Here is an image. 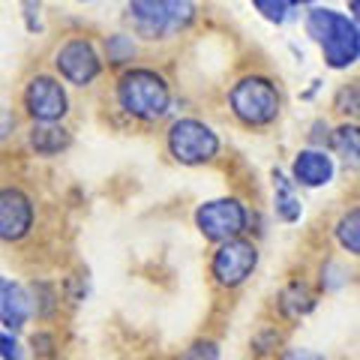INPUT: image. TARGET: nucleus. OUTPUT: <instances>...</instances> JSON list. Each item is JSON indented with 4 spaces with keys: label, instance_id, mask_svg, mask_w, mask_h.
Segmentation results:
<instances>
[{
    "label": "nucleus",
    "instance_id": "1",
    "mask_svg": "<svg viewBox=\"0 0 360 360\" xmlns=\"http://www.w3.org/2000/svg\"><path fill=\"white\" fill-rule=\"evenodd\" d=\"M307 33L321 45L330 70H345L360 54V33L354 18L333 9H312L307 15Z\"/></svg>",
    "mask_w": 360,
    "mask_h": 360
},
{
    "label": "nucleus",
    "instance_id": "2",
    "mask_svg": "<svg viewBox=\"0 0 360 360\" xmlns=\"http://www.w3.org/2000/svg\"><path fill=\"white\" fill-rule=\"evenodd\" d=\"M117 99L132 117L156 120L172 105V90L153 70H129L117 82Z\"/></svg>",
    "mask_w": 360,
    "mask_h": 360
},
{
    "label": "nucleus",
    "instance_id": "3",
    "mask_svg": "<svg viewBox=\"0 0 360 360\" xmlns=\"http://www.w3.org/2000/svg\"><path fill=\"white\" fill-rule=\"evenodd\" d=\"M229 99H231V111L246 127H267V123L276 120V115H279L276 87H274V82H267L262 75L240 78V82L231 87Z\"/></svg>",
    "mask_w": 360,
    "mask_h": 360
},
{
    "label": "nucleus",
    "instance_id": "4",
    "mask_svg": "<svg viewBox=\"0 0 360 360\" xmlns=\"http://www.w3.org/2000/svg\"><path fill=\"white\" fill-rule=\"evenodd\" d=\"M168 150H172L177 162L201 165V162H210L219 153V139L207 123L184 117V120H174L172 129H168Z\"/></svg>",
    "mask_w": 360,
    "mask_h": 360
},
{
    "label": "nucleus",
    "instance_id": "5",
    "mask_svg": "<svg viewBox=\"0 0 360 360\" xmlns=\"http://www.w3.org/2000/svg\"><path fill=\"white\" fill-rule=\"evenodd\" d=\"M246 219H250V213H246V207L238 198H217L195 210L198 231L205 234L207 240H217V243L240 238L246 231Z\"/></svg>",
    "mask_w": 360,
    "mask_h": 360
},
{
    "label": "nucleus",
    "instance_id": "6",
    "mask_svg": "<svg viewBox=\"0 0 360 360\" xmlns=\"http://www.w3.org/2000/svg\"><path fill=\"white\" fill-rule=\"evenodd\" d=\"M186 13H189L186 0H129L132 27L148 39L165 37V33L177 30Z\"/></svg>",
    "mask_w": 360,
    "mask_h": 360
},
{
    "label": "nucleus",
    "instance_id": "7",
    "mask_svg": "<svg viewBox=\"0 0 360 360\" xmlns=\"http://www.w3.org/2000/svg\"><path fill=\"white\" fill-rule=\"evenodd\" d=\"M258 264V250L255 243L243 240V238H234V240H225L217 255H213V276H217V283L225 285V288H234L246 283V279L252 276V270Z\"/></svg>",
    "mask_w": 360,
    "mask_h": 360
},
{
    "label": "nucleus",
    "instance_id": "8",
    "mask_svg": "<svg viewBox=\"0 0 360 360\" xmlns=\"http://www.w3.org/2000/svg\"><path fill=\"white\" fill-rule=\"evenodd\" d=\"M25 105L30 111V117H37L39 123H54L66 115V90L58 78L51 75H37L25 90Z\"/></svg>",
    "mask_w": 360,
    "mask_h": 360
},
{
    "label": "nucleus",
    "instance_id": "9",
    "mask_svg": "<svg viewBox=\"0 0 360 360\" xmlns=\"http://www.w3.org/2000/svg\"><path fill=\"white\" fill-rule=\"evenodd\" d=\"M54 63H58V70H60V75L66 78V82L82 84V87L94 82V78L99 75V70H103V60H99L96 49L87 39H70L58 51V60Z\"/></svg>",
    "mask_w": 360,
    "mask_h": 360
},
{
    "label": "nucleus",
    "instance_id": "10",
    "mask_svg": "<svg viewBox=\"0 0 360 360\" xmlns=\"http://www.w3.org/2000/svg\"><path fill=\"white\" fill-rule=\"evenodd\" d=\"M33 225V201L15 186L0 189V240H21Z\"/></svg>",
    "mask_w": 360,
    "mask_h": 360
},
{
    "label": "nucleus",
    "instance_id": "11",
    "mask_svg": "<svg viewBox=\"0 0 360 360\" xmlns=\"http://www.w3.org/2000/svg\"><path fill=\"white\" fill-rule=\"evenodd\" d=\"M30 312H33V303L25 285H18L9 276H0V324L6 330H21L27 324Z\"/></svg>",
    "mask_w": 360,
    "mask_h": 360
},
{
    "label": "nucleus",
    "instance_id": "12",
    "mask_svg": "<svg viewBox=\"0 0 360 360\" xmlns=\"http://www.w3.org/2000/svg\"><path fill=\"white\" fill-rule=\"evenodd\" d=\"M291 174L300 186H324L333 177V160L324 150H300Z\"/></svg>",
    "mask_w": 360,
    "mask_h": 360
},
{
    "label": "nucleus",
    "instance_id": "13",
    "mask_svg": "<svg viewBox=\"0 0 360 360\" xmlns=\"http://www.w3.org/2000/svg\"><path fill=\"white\" fill-rule=\"evenodd\" d=\"M30 148L37 153H45V156H54L70 148V132L58 123H37L30 129Z\"/></svg>",
    "mask_w": 360,
    "mask_h": 360
},
{
    "label": "nucleus",
    "instance_id": "14",
    "mask_svg": "<svg viewBox=\"0 0 360 360\" xmlns=\"http://www.w3.org/2000/svg\"><path fill=\"white\" fill-rule=\"evenodd\" d=\"M274 193H276V217L283 222H297L300 213H303V205L300 198L295 195V186H291V180H285L283 174H274Z\"/></svg>",
    "mask_w": 360,
    "mask_h": 360
},
{
    "label": "nucleus",
    "instance_id": "15",
    "mask_svg": "<svg viewBox=\"0 0 360 360\" xmlns=\"http://www.w3.org/2000/svg\"><path fill=\"white\" fill-rule=\"evenodd\" d=\"M336 240H340L342 250H348L352 255L360 252V210L357 207H352L340 219V225H336Z\"/></svg>",
    "mask_w": 360,
    "mask_h": 360
},
{
    "label": "nucleus",
    "instance_id": "16",
    "mask_svg": "<svg viewBox=\"0 0 360 360\" xmlns=\"http://www.w3.org/2000/svg\"><path fill=\"white\" fill-rule=\"evenodd\" d=\"M333 148L342 160L357 168V153H360V135H357V127H340L333 132Z\"/></svg>",
    "mask_w": 360,
    "mask_h": 360
},
{
    "label": "nucleus",
    "instance_id": "17",
    "mask_svg": "<svg viewBox=\"0 0 360 360\" xmlns=\"http://www.w3.org/2000/svg\"><path fill=\"white\" fill-rule=\"evenodd\" d=\"M250 4H252L267 21H274V25H283V21L288 18V9H291L288 0H250Z\"/></svg>",
    "mask_w": 360,
    "mask_h": 360
},
{
    "label": "nucleus",
    "instance_id": "18",
    "mask_svg": "<svg viewBox=\"0 0 360 360\" xmlns=\"http://www.w3.org/2000/svg\"><path fill=\"white\" fill-rule=\"evenodd\" d=\"M283 307L291 315H303L307 309H312V297H309V291L303 288V285H291L285 295H283Z\"/></svg>",
    "mask_w": 360,
    "mask_h": 360
},
{
    "label": "nucleus",
    "instance_id": "19",
    "mask_svg": "<svg viewBox=\"0 0 360 360\" xmlns=\"http://www.w3.org/2000/svg\"><path fill=\"white\" fill-rule=\"evenodd\" d=\"M135 54V45H132V39L129 37H111L108 39V60H115V63H123V60H129Z\"/></svg>",
    "mask_w": 360,
    "mask_h": 360
},
{
    "label": "nucleus",
    "instance_id": "20",
    "mask_svg": "<svg viewBox=\"0 0 360 360\" xmlns=\"http://www.w3.org/2000/svg\"><path fill=\"white\" fill-rule=\"evenodd\" d=\"M0 360H27L25 348L13 336V330H0Z\"/></svg>",
    "mask_w": 360,
    "mask_h": 360
},
{
    "label": "nucleus",
    "instance_id": "21",
    "mask_svg": "<svg viewBox=\"0 0 360 360\" xmlns=\"http://www.w3.org/2000/svg\"><path fill=\"white\" fill-rule=\"evenodd\" d=\"M184 360H219V348L213 342H195L193 348H186Z\"/></svg>",
    "mask_w": 360,
    "mask_h": 360
},
{
    "label": "nucleus",
    "instance_id": "22",
    "mask_svg": "<svg viewBox=\"0 0 360 360\" xmlns=\"http://www.w3.org/2000/svg\"><path fill=\"white\" fill-rule=\"evenodd\" d=\"M21 6H25L27 27L30 30H39V0H21Z\"/></svg>",
    "mask_w": 360,
    "mask_h": 360
},
{
    "label": "nucleus",
    "instance_id": "23",
    "mask_svg": "<svg viewBox=\"0 0 360 360\" xmlns=\"http://www.w3.org/2000/svg\"><path fill=\"white\" fill-rule=\"evenodd\" d=\"M15 127V117H13V111H9L4 103H0V139H6L9 132H13Z\"/></svg>",
    "mask_w": 360,
    "mask_h": 360
},
{
    "label": "nucleus",
    "instance_id": "24",
    "mask_svg": "<svg viewBox=\"0 0 360 360\" xmlns=\"http://www.w3.org/2000/svg\"><path fill=\"white\" fill-rule=\"evenodd\" d=\"M283 360H328V357L315 354V352H309V348H291V352L283 354Z\"/></svg>",
    "mask_w": 360,
    "mask_h": 360
},
{
    "label": "nucleus",
    "instance_id": "25",
    "mask_svg": "<svg viewBox=\"0 0 360 360\" xmlns=\"http://www.w3.org/2000/svg\"><path fill=\"white\" fill-rule=\"evenodd\" d=\"M288 4H297V6H303V4H312V0H288Z\"/></svg>",
    "mask_w": 360,
    "mask_h": 360
}]
</instances>
